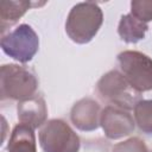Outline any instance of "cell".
Segmentation results:
<instances>
[{"label":"cell","instance_id":"cell-1","mask_svg":"<svg viewBox=\"0 0 152 152\" xmlns=\"http://www.w3.org/2000/svg\"><path fill=\"white\" fill-rule=\"evenodd\" d=\"M102 23L103 13L96 2H78L72 6L66 17L65 32L72 42L87 44L96 36Z\"/></svg>","mask_w":152,"mask_h":152},{"label":"cell","instance_id":"cell-2","mask_svg":"<svg viewBox=\"0 0 152 152\" xmlns=\"http://www.w3.org/2000/svg\"><path fill=\"white\" fill-rule=\"evenodd\" d=\"M38 80L33 71L19 64H4L0 69L1 100L23 101L36 95Z\"/></svg>","mask_w":152,"mask_h":152},{"label":"cell","instance_id":"cell-3","mask_svg":"<svg viewBox=\"0 0 152 152\" xmlns=\"http://www.w3.org/2000/svg\"><path fill=\"white\" fill-rule=\"evenodd\" d=\"M100 96L110 104L125 109H133L140 101V93L134 90L125 76L118 70H110L101 76L96 84Z\"/></svg>","mask_w":152,"mask_h":152},{"label":"cell","instance_id":"cell-4","mask_svg":"<svg viewBox=\"0 0 152 152\" xmlns=\"http://www.w3.org/2000/svg\"><path fill=\"white\" fill-rule=\"evenodd\" d=\"M39 144L44 152H78L80 137L62 119L46 121L38 133Z\"/></svg>","mask_w":152,"mask_h":152},{"label":"cell","instance_id":"cell-5","mask_svg":"<svg viewBox=\"0 0 152 152\" xmlns=\"http://www.w3.org/2000/svg\"><path fill=\"white\" fill-rule=\"evenodd\" d=\"M121 74L138 93L152 90V58L147 55L126 50L118 55Z\"/></svg>","mask_w":152,"mask_h":152},{"label":"cell","instance_id":"cell-6","mask_svg":"<svg viewBox=\"0 0 152 152\" xmlns=\"http://www.w3.org/2000/svg\"><path fill=\"white\" fill-rule=\"evenodd\" d=\"M0 45L2 51L11 58L20 63H27L38 51L39 38L30 25L21 24L2 34Z\"/></svg>","mask_w":152,"mask_h":152},{"label":"cell","instance_id":"cell-7","mask_svg":"<svg viewBox=\"0 0 152 152\" xmlns=\"http://www.w3.org/2000/svg\"><path fill=\"white\" fill-rule=\"evenodd\" d=\"M100 126L108 139L115 140L133 133L135 128V120L128 109L108 104L101 112Z\"/></svg>","mask_w":152,"mask_h":152},{"label":"cell","instance_id":"cell-8","mask_svg":"<svg viewBox=\"0 0 152 152\" xmlns=\"http://www.w3.org/2000/svg\"><path fill=\"white\" fill-rule=\"evenodd\" d=\"M101 112L102 109L100 104L94 99L83 97L72 106L70 110V120L80 131H95L100 126Z\"/></svg>","mask_w":152,"mask_h":152},{"label":"cell","instance_id":"cell-9","mask_svg":"<svg viewBox=\"0 0 152 152\" xmlns=\"http://www.w3.org/2000/svg\"><path fill=\"white\" fill-rule=\"evenodd\" d=\"M17 113L20 124L27 125L33 129L42 127L46 122V116H48V108L45 100L40 95L36 94L30 99L19 101L17 107Z\"/></svg>","mask_w":152,"mask_h":152},{"label":"cell","instance_id":"cell-10","mask_svg":"<svg viewBox=\"0 0 152 152\" xmlns=\"http://www.w3.org/2000/svg\"><path fill=\"white\" fill-rule=\"evenodd\" d=\"M7 152H37L34 129L24 124L15 125L7 144Z\"/></svg>","mask_w":152,"mask_h":152},{"label":"cell","instance_id":"cell-11","mask_svg":"<svg viewBox=\"0 0 152 152\" xmlns=\"http://www.w3.org/2000/svg\"><path fill=\"white\" fill-rule=\"evenodd\" d=\"M36 6L30 1H12L2 0L0 2V31L1 36L5 34L6 30L13 26L28 10Z\"/></svg>","mask_w":152,"mask_h":152},{"label":"cell","instance_id":"cell-12","mask_svg":"<svg viewBox=\"0 0 152 152\" xmlns=\"http://www.w3.org/2000/svg\"><path fill=\"white\" fill-rule=\"evenodd\" d=\"M147 30H148V25L137 19L131 13L122 15L118 26V33L120 38L125 43H129V44H135L141 39H144Z\"/></svg>","mask_w":152,"mask_h":152},{"label":"cell","instance_id":"cell-13","mask_svg":"<svg viewBox=\"0 0 152 152\" xmlns=\"http://www.w3.org/2000/svg\"><path fill=\"white\" fill-rule=\"evenodd\" d=\"M134 120L138 127L148 134H152V100H140L133 108Z\"/></svg>","mask_w":152,"mask_h":152},{"label":"cell","instance_id":"cell-14","mask_svg":"<svg viewBox=\"0 0 152 152\" xmlns=\"http://www.w3.org/2000/svg\"><path fill=\"white\" fill-rule=\"evenodd\" d=\"M131 14L146 24L152 21V0H133L131 2Z\"/></svg>","mask_w":152,"mask_h":152},{"label":"cell","instance_id":"cell-15","mask_svg":"<svg viewBox=\"0 0 152 152\" xmlns=\"http://www.w3.org/2000/svg\"><path fill=\"white\" fill-rule=\"evenodd\" d=\"M112 152H148V150L142 139L133 137L114 145Z\"/></svg>","mask_w":152,"mask_h":152}]
</instances>
